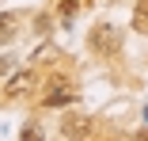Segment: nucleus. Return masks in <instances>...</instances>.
<instances>
[{
	"mask_svg": "<svg viewBox=\"0 0 148 141\" xmlns=\"http://www.w3.org/2000/svg\"><path fill=\"white\" fill-rule=\"evenodd\" d=\"M87 50L95 53L103 61H114L118 53H122V31L110 23H95L91 31H87Z\"/></svg>",
	"mask_w": 148,
	"mask_h": 141,
	"instance_id": "obj_1",
	"label": "nucleus"
},
{
	"mask_svg": "<svg viewBox=\"0 0 148 141\" xmlns=\"http://www.w3.org/2000/svg\"><path fill=\"white\" fill-rule=\"evenodd\" d=\"M76 103V84H69V80H49L46 84V92H42V107L46 111H61V107H72Z\"/></svg>",
	"mask_w": 148,
	"mask_h": 141,
	"instance_id": "obj_2",
	"label": "nucleus"
},
{
	"mask_svg": "<svg viewBox=\"0 0 148 141\" xmlns=\"http://www.w3.org/2000/svg\"><path fill=\"white\" fill-rule=\"evenodd\" d=\"M38 88V69H15L8 80H4V95L8 99H23Z\"/></svg>",
	"mask_w": 148,
	"mask_h": 141,
	"instance_id": "obj_3",
	"label": "nucleus"
},
{
	"mask_svg": "<svg viewBox=\"0 0 148 141\" xmlns=\"http://www.w3.org/2000/svg\"><path fill=\"white\" fill-rule=\"evenodd\" d=\"M23 31V12H0V46H12Z\"/></svg>",
	"mask_w": 148,
	"mask_h": 141,
	"instance_id": "obj_4",
	"label": "nucleus"
},
{
	"mask_svg": "<svg viewBox=\"0 0 148 141\" xmlns=\"http://www.w3.org/2000/svg\"><path fill=\"white\" fill-rule=\"evenodd\" d=\"M87 4H91V0H57V19H61V23H72Z\"/></svg>",
	"mask_w": 148,
	"mask_h": 141,
	"instance_id": "obj_5",
	"label": "nucleus"
},
{
	"mask_svg": "<svg viewBox=\"0 0 148 141\" xmlns=\"http://www.w3.org/2000/svg\"><path fill=\"white\" fill-rule=\"evenodd\" d=\"M133 31L137 35H148V0H140V4L133 8Z\"/></svg>",
	"mask_w": 148,
	"mask_h": 141,
	"instance_id": "obj_6",
	"label": "nucleus"
},
{
	"mask_svg": "<svg viewBox=\"0 0 148 141\" xmlns=\"http://www.w3.org/2000/svg\"><path fill=\"white\" fill-rule=\"evenodd\" d=\"M12 73H15V61L4 53V57H0V76H12Z\"/></svg>",
	"mask_w": 148,
	"mask_h": 141,
	"instance_id": "obj_7",
	"label": "nucleus"
}]
</instances>
